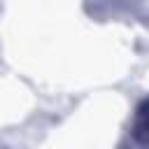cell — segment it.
Segmentation results:
<instances>
[{
	"label": "cell",
	"mask_w": 149,
	"mask_h": 149,
	"mask_svg": "<svg viewBox=\"0 0 149 149\" xmlns=\"http://www.w3.org/2000/svg\"><path fill=\"white\" fill-rule=\"evenodd\" d=\"M130 130H133V142L142 149H149V98H144L137 105Z\"/></svg>",
	"instance_id": "cell-1"
}]
</instances>
